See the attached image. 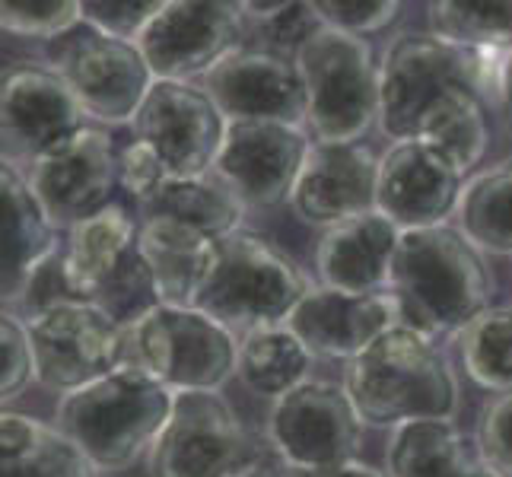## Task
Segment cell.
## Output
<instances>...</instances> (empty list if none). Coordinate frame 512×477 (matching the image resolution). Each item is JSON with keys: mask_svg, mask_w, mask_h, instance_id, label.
Wrapping results in <instances>:
<instances>
[{"mask_svg": "<svg viewBox=\"0 0 512 477\" xmlns=\"http://www.w3.org/2000/svg\"><path fill=\"white\" fill-rule=\"evenodd\" d=\"M388 293L401 325L436 341L439 334H458L490 309L493 277L478 245L446 223L401 233Z\"/></svg>", "mask_w": 512, "mask_h": 477, "instance_id": "1", "label": "cell"}, {"mask_svg": "<svg viewBox=\"0 0 512 477\" xmlns=\"http://www.w3.org/2000/svg\"><path fill=\"white\" fill-rule=\"evenodd\" d=\"M344 392L363 427L398 430L417 420H455L458 376L433 338L395 325L344 363Z\"/></svg>", "mask_w": 512, "mask_h": 477, "instance_id": "2", "label": "cell"}, {"mask_svg": "<svg viewBox=\"0 0 512 477\" xmlns=\"http://www.w3.org/2000/svg\"><path fill=\"white\" fill-rule=\"evenodd\" d=\"M509 51H478L433 32H404L379 61V131L398 144L414 140L423 118L455 86L474 90L487 109L503 105Z\"/></svg>", "mask_w": 512, "mask_h": 477, "instance_id": "3", "label": "cell"}, {"mask_svg": "<svg viewBox=\"0 0 512 477\" xmlns=\"http://www.w3.org/2000/svg\"><path fill=\"white\" fill-rule=\"evenodd\" d=\"M175 408V395L137 366H121L58 401L55 427L99 471H125L150 455Z\"/></svg>", "mask_w": 512, "mask_h": 477, "instance_id": "4", "label": "cell"}, {"mask_svg": "<svg viewBox=\"0 0 512 477\" xmlns=\"http://www.w3.org/2000/svg\"><path fill=\"white\" fill-rule=\"evenodd\" d=\"M309 290V277L284 249L249 229H239L217 239L214 264L194 309L217 318L236 338H245L261 328L287 325Z\"/></svg>", "mask_w": 512, "mask_h": 477, "instance_id": "5", "label": "cell"}, {"mask_svg": "<svg viewBox=\"0 0 512 477\" xmlns=\"http://www.w3.org/2000/svg\"><path fill=\"white\" fill-rule=\"evenodd\" d=\"M306 83V131L319 144H360L379 125V64L373 45L338 29H319L299 48Z\"/></svg>", "mask_w": 512, "mask_h": 477, "instance_id": "6", "label": "cell"}, {"mask_svg": "<svg viewBox=\"0 0 512 477\" xmlns=\"http://www.w3.org/2000/svg\"><path fill=\"white\" fill-rule=\"evenodd\" d=\"M128 366L172 395L220 392L236 376L239 338L194 306H156L128 328Z\"/></svg>", "mask_w": 512, "mask_h": 477, "instance_id": "7", "label": "cell"}, {"mask_svg": "<svg viewBox=\"0 0 512 477\" xmlns=\"http://www.w3.org/2000/svg\"><path fill=\"white\" fill-rule=\"evenodd\" d=\"M264 462V446L220 392H182L147 455V477H242Z\"/></svg>", "mask_w": 512, "mask_h": 477, "instance_id": "8", "label": "cell"}, {"mask_svg": "<svg viewBox=\"0 0 512 477\" xmlns=\"http://www.w3.org/2000/svg\"><path fill=\"white\" fill-rule=\"evenodd\" d=\"M51 70L77 96L86 118L99 125H131L153 90V70L134 42H121L90 26L51 42Z\"/></svg>", "mask_w": 512, "mask_h": 477, "instance_id": "9", "label": "cell"}, {"mask_svg": "<svg viewBox=\"0 0 512 477\" xmlns=\"http://www.w3.org/2000/svg\"><path fill=\"white\" fill-rule=\"evenodd\" d=\"M35 382L61 398L128 366V328L93 303H64L26 322Z\"/></svg>", "mask_w": 512, "mask_h": 477, "instance_id": "10", "label": "cell"}, {"mask_svg": "<svg viewBox=\"0 0 512 477\" xmlns=\"http://www.w3.org/2000/svg\"><path fill=\"white\" fill-rule=\"evenodd\" d=\"M249 20L233 0H166L140 35V55L156 80H204L223 58L245 48Z\"/></svg>", "mask_w": 512, "mask_h": 477, "instance_id": "11", "label": "cell"}, {"mask_svg": "<svg viewBox=\"0 0 512 477\" xmlns=\"http://www.w3.org/2000/svg\"><path fill=\"white\" fill-rule=\"evenodd\" d=\"M86 128V112L51 67L13 64L0 86V137L4 166L29 172Z\"/></svg>", "mask_w": 512, "mask_h": 477, "instance_id": "12", "label": "cell"}, {"mask_svg": "<svg viewBox=\"0 0 512 477\" xmlns=\"http://www.w3.org/2000/svg\"><path fill=\"white\" fill-rule=\"evenodd\" d=\"M131 128L160 153L169 179H194L214 169L229 121L201 83L156 80Z\"/></svg>", "mask_w": 512, "mask_h": 477, "instance_id": "13", "label": "cell"}, {"mask_svg": "<svg viewBox=\"0 0 512 477\" xmlns=\"http://www.w3.org/2000/svg\"><path fill=\"white\" fill-rule=\"evenodd\" d=\"M268 436L284 458V468H334L357 462L363 420L344 385L309 379L274 401Z\"/></svg>", "mask_w": 512, "mask_h": 477, "instance_id": "14", "label": "cell"}, {"mask_svg": "<svg viewBox=\"0 0 512 477\" xmlns=\"http://www.w3.org/2000/svg\"><path fill=\"white\" fill-rule=\"evenodd\" d=\"M312 137L284 121H229L214 172L245 207H277L293 198Z\"/></svg>", "mask_w": 512, "mask_h": 477, "instance_id": "15", "label": "cell"}, {"mask_svg": "<svg viewBox=\"0 0 512 477\" xmlns=\"http://www.w3.org/2000/svg\"><path fill=\"white\" fill-rule=\"evenodd\" d=\"M26 182L55 229H74L112 204L118 188V147L109 131L86 125L61 150L39 159Z\"/></svg>", "mask_w": 512, "mask_h": 477, "instance_id": "16", "label": "cell"}, {"mask_svg": "<svg viewBox=\"0 0 512 477\" xmlns=\"http://www.w3.org/2000/svg\"><path fill=\"white\" fill-rule=\"evenodd\" d=\"M226 121H284L306 128L309 99L296 58L268 48H239L201 80Z\"/></svg>", "mask_w": 512, "mask_h": 477, "instance_id": "17", "label": "cell"}, {"mask_svg": "<svg viewBox=\"0 0 512 477\" xmlns=\"http://www.w3.org/2000/svg\"><path fill=\"white\" fill-rule=\"evenodd\" d=\"M465 175L420 140H398L379 159L376 210L401 233L446 226L462 201Z\"/></svg>", "mask_w": 512, "mask_h": 477, "instance_id": "18", "label": "cell"}, {"mask_svg": "<svg viewBox=\"0 0 512 477\" xmlns=\"http://www.w3.org/2000/svg\"><path fill=\"white\" fill-rule=\"evenodd\" d=\"M379 159L360 144H319L312 140L306 166L299 172L290 207L299 220L331 229L344 220L376 210L379 201Z\"/></svg>", "mask_w": 512, "mask_h": 477, "instance_id": "19", "label": "cell"}, {"mask_svg": "<svg viewBox=\"0 0 512 477\" xmlns=\"http://www.w3.org/2000/svg\"><path fill=\"white\" fill-rule=\"evenodd\" d=\"M395 325H401V315L392 293H344L322 284L312 287L287 318V328L312 357L344 363L360 357Z\"/></svg>", "mask_w": 512, "mask_h": 477, "instance_id": "20", "label": "cell"}, {"mask_svg": "<svg viewBox=\"0 0 512 477\" xmlns=\"http://www.w3.org/2000/svg\"><path fill=\"white\" fill-rule=\"evenodd\" d=\"M401 229L379 210L344 220L322 233L315 271L322 287L344 293H388Z\"/></svg>", "mask_w": 512, "mask_h": 477, "instance_id": "21", "label": "cell"}, {"mask_svg": "<svg viewBox=\"0 0 512 477\" xmlns=\"http://www.w3.org/2000/svg\"><path fill=\"white\" fill-rule=\"evenodd\" d=\"M0 201H4V312L16 306L26 284L42 264L55 255L64 242H58V229L48 220L39 198L32 194L23 172L10 166L0 169Z\"/></svg>", "mask_w": 512, "mask_h": 477, "instance_id": "22", "label": "cell"}, {"mask_svg": "<svg viewBox=\"0 0 512 477\" xmlns=\"http://www.w3.org/2000/svg\"><path fill=\"white\" fill-rule=\"evenodd\" d=\"M388 477H503L452 420H417L388 433Z\"/></svg>", "mask_w": 512, "mask_h": 477, "instance_id": "23", "label": "cell"}, {"mask_svg": "<svg viewBox=\"0 0 512 477\" xmlns=\"http://www.w3.org/2000/svg\"><path fill=\"white\" fill-rule=\"evenodd\" d=\"M217 242L172 217L140 220L144 252L163 306H194L214 264Z\"/></svg>", "mask_w": 512, "mask_h": 477, "instance_id": "24", "label": "cell"}, {"mask_svg": "<svg viewBox=\"0 0 512 477\" xmlns=\"http://www.w3.org/2000/svg\"><path fill=\"white\" fill-rule=\"evenodd\" d=\"M140 252V223L121 204H109L96 217L77 223L67 233L64 258L67 274L83 303L121 274Z\"/></svg>", "mask_w": 512, "mask_h": 477, "instance_id": "25", "label": "cell"}, {"mask_svg": "<svg viewBox=\"0 0 512 477\" xmlns=\"http://www.w3.org/2000/svg\"><path fill=\"white\" fill-rule=\"evenodd\" d=\"M0 471L4 477H99L86 452L55 423L10 408L0 414Z\"/></svg>", "mask_w": 512, "mask_h": 477, "instance_id": "26", "label": "cell"}, {"mask_svg": "<svg viewBox=\"0 0 512 477\" xmlns=\"http://www.w3.org/2000/svg\"><path fill=\"white\" fill-rule=\"evenodd\" d=\"M245 207L239 194L210 169L194 179H169L147 204H140V217H172L207 239H226L242 229Z\"/></svg>", "mask_w": 512, "mask_h": 477, "instance_id": "27", "label": "cell"}, {"mask_svg": "<svg viewBox=\"0 0 512 477\" xmlns=\"http://www.w3.org/2000/svg\"><path fill=\"white\" fill-rule=\"evenodd\" d=\"M312 360V350L287 325H274L239 338L236 376L258 398L280 401L309 382Z\"/></svg>", "mask_w": 512, "mask_h": 477, "instance_id": "28", "label": "cell"}, {"mask_svg": "<svg viewBox=\"0 0 512 477\" xmlns=\"http://www.w3.org/2000/svg\"><path fill=\"white\" fill-rule=\"evenodd\" d=\"M487 112L490 109L478 93L468 90V86H455L423 118L414 140L443 156L455 172L468 175L474 166H481L490 144Z\"/></svg>", "mask_w": 512, "mask_h": 477, "instance_id": "29", "label": "cell"}, {"mask_svg": "<svg viewBox=\"0 0 512 477\" xmlns=\"http://www.w3.org/2000/svg\"><path fill=\"white\" fill-rule=\"evenodd\" d=\"M455 220L484 255L512 258V156L465 182Z\"/></svg>", "mask_w": 512, "mask_h": 477, "instance_id": "30", "label": "cell"}, {"mask_svg": "<svg viewBox=\"0 0 512 477\" xmlns=\"http://www.w3.org/2000/svg\"><path fill=\"white\" fill-rule=\"evenodd\" d=\"M465 373L484 392H512V306H490L455 334Z\"/></svg>", "mask_w": 512, "mask_h": 477, "instance_id": "31", "label": "cell"}, {"mask_svg": "<svg viewBox=\"0 0 512 477\" xmlns=\"http://www.w3.org/2000/svg\"><path fill=\"white\" fill-rule=\"evenodd\" d=\"M430 32L458 48L512 51V0H433Z\"/></svg>", "mask_w": 512, "mask_h": 477, "instance_id": "32", "label": "cell"}, {"mask_svg": "<svg viewBox=\"0 0 512 477\" xmlns=\"http://www.w3.org/2000/svg\"><path fill=\"white\" fill-rule=\"evenodd\" d=\"M245 20L255 23L264 48L277 51V55L296 58L315 32L325 29L315 4H287V0H245L242 4Z\"/></svg>", "mask_w": 512, "mask_h": 477, "instance_id": "33", "label": "cell"}, {"mask_svg": "<svg viewBox=\"0 0 512 477\" xmlns=\"http://www.w3.org/2000/svg\"><path fill=\"white\" fill-rule=\"evenodd\" d=\"M77 26H83V4L77 0H4L0 4V29L16 39L58 42Z\"/></svg>", "mask_w": 512, "mask_h": 477, "instance_id": "34", "label": "cell"}, {"mask_svg": "<svg viewBox=\"0 0 512 477\" xmlns=\"http://www.w3.org/2000/svg\"><path fill=\"white\" fill-rule=\"evenodd\" d=\"M163 4L166 0H83V26L137 45Z\"/></svg>", "mask_w": 512, "mask_h": 477, "instance_id": "35", "label": "cell"}, {"mask_svg": "<svg viewBox=\"0 0 512 477\" xmlns=\"http://www.w3.org/2000/svg\"><path fill=\"white\" fill-rule=\"evenodd\" d=\"M29 382H35L29 328L20 315L4 312L0 318V398H4V408L26 392Z\"/></svg>", "mask_w": 512, "mask_h": 477, "instance_id": "36", "label": "cell"}, {"mask_svg": "<svg viewBox=\"0 0 512 477\" xmlns=\"http://www.w3.org/2000/svg\"><path fill=\"white\" fill-rule=\"evenodd\" d=\"M322 23L357 39L385 32L401 16L398 0H315Z\"/></svg>", "mask_w": 512, "mask_h": 477, "instance_id": "37", "label": "cell"}, {"mask_svg": "<svg viewBox=\"0 0 512 477\" xmlns=\"http://www.w3.org/2000/svg\"><path fill=\"white\" fill-rule=\"evenodd\" d=\"M64 303H83V299L77 296L74 284H70L64 245H61V249L51 255L39 271L32 274V280L23 290V296L16 299V306L7 309V312L20 315L23 322H29V318L42 315V312L55 309V306H64Z\"/></svg>", "mask_w": 512, "mask_h": 477, "instance_id": "38", "label": "cell"}, {"mask_svg": "<svg viewBox=\"0 0 512 477\" xmlns=\"http://www.w3.org/2000/svg\"><path fill=\"white\" fill-rule=\"evenodd\" d=\"M474 443H478L484 462L512 477V392L493 395L478 417V430H474Z\"/></svg>", "mask_w": 512, "mask_h": 477, "instance_id": "39", "label": "cell"}, {"mask_svg": "<svg viewBox=\"0 0 512 477\" xmlns=\"http://www.w3.org/2000/svg\"><path fill=\"white\" fill-rule=\"evenodd\" d=\"M169 182V169L144 140H131L118 150V185L125 188L137 204H147L156 191Z\"/></svg>", "mask_w": 512, "mask_h": 477, "instance_id": "40", "label": "cell"}, {"mask_svg": "<svg viewBox=\"0 0 512 477\" xmlns=\"http://www.w3.org/2000/svg\"><path fill=\"white\" fill-rule=\"evenodd\" d=\"M280 477H388V474L357 458V462H344L334 468H284Z\"/></svg>", "mask_w": 512, "mask_h": 477, "instance_id": "41", "label": "cell"}, {"mask_svg": "<svg viewBox=\"0 0 512 477\" xmlns=\"http://www.w3.org/2000/svg\"><path fill=\"white\" fill-rule=\"evenodd\" d=\"M500 112H506V118L512 121V51L506 58V77H503V105Z\"/></svg>", "mask_w": 512, "mask_h": 477, "instance_id": "42", "label": "cell"}, {"mask_svg": "<svg viewBox=\"0 0 512 477\" xmlns=\"http://www.w3.org/2000/svg\"><path fill=\"white\" fill-rule=\"evenodd\" d=\"M242 477H280V474H271V471H264V468H255V471L242 474Z\"/></svg>", "mask_w": 512, "mask_h": 477, "instance_id": "43", "label": "cell"}]
</instances>
